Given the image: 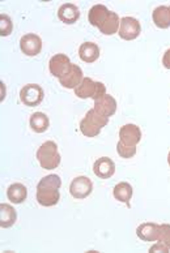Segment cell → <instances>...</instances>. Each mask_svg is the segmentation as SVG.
Returning <instances> with one entry per match:
<instances>
[{
    "label": "cell",
    "mask_w": 170,
    "mask_h": 253,
    "mask_svg": "<svg viewBox=\"0 0 170 253\" xmlns=\"http://www.w3.org/2000/svg\"><path fill=\"white\" fill-rule=\"evenodd\" d=\"M37 159L41 167L45 170H54L60 165V154L58 152V146L54 141H46L42 144L37 152Z\"/></svg>",
    "instance_id": "1"
},
{
    "label": "cell",
    "mask_w": 170,
    "mask_h": 253,
    "mask_svg": "<svg viewBox=\"0 0 170 253\" xmlns=\"http://www.w3.org/2000/svg\"><path fill=\"white\" fill-rule=\"evenodd\" d=\"M75 90V95L81 99H87V98H93L94 101L97 98L102 97L106 94V86L102 83L98 81H93L91 77H84L79 86L73 89Z\"/></svg>",
    "instance_id": "2"
},
{
    "label": "cell",
    "mask_w": 170,
    "mask_h": 253,
    "mask_svg": "<svg viewBox=\"0 0 170 253\" xmlns=\"http://www.w3.org/2000/svg\"><path fill=\"white\" fill-rule=\"evenodd\" d=\"M44 89L37 84H28L20 90V101L28 107L40 106L44 101Z\"/></svg>",
    "instance_id": "3"
},
{
    "label": "cell",
    "mask_w": 170,
    "mask_h": 253,
    "mask_svg": "<svg viewBox=\"0 0 170 253\" xmlns=\"http://www.w3.org/2000/svg\"><path fill=\"white\" fill-rule=\"evenodd\" d=\"M93 191V184L89 177L87 176H77L71 181L69 185V193L73 199L83 200L91 195Z\"/></svg>",
    "instance_id": "4"
},
{
    "label": "cell",
    "mask_w": 170,
    "mask_h": 253,
    "mask_svg": "<svg viewBox=\"0 0 170 253\" xmlns=\"http://www.w3.org/2000/svg\"><path fill=\"white\" fill-rule=\"evenodd\" d=\"M141 32V26L139 20L134 17H123L120 18L119 26V37L124 41L136 40Z\"/></svg>",
    "instance_id": "5"
},
{
    "label": "cell",
    "mask_w": 170,
    "mask_h": 253,
    "mask_svg": "<svg viewBox=\"0 0 170 253\" xmlns=\"http://www.w3.org/2000/svg\"><path fill=\"white\" fill-rule=\"evenodd\" d=\"M72 67V63L69 60V58L65 54H57L50 59L49 62V69L53 76L63 77L65 73L68 72L69 69Z\"/></svg>",
    "instance_id": "6"
},
{
    "label": "cell",
    "mask_w": 170,
    "mask_h": 253,
    "mask_svg": "<svg viewBox=\"0 0 170 253\" xmlns=\"http://www.w3.org/2000/svg\"><path fill=\"white\" fill-rule=\"evenodd\" d=\"M20 48L26 56H37L42 50V40L37 34H25L20 40Z\"/></svg>",
    "instance_id": "7"
},
{
    "label": "cell",
    "mask_w": 170,
    "mask_h": 253,
    "mask_svg": "<svg viewBox=\"0 0 170 253\" xmlns=\"http://www.w3.org/2000/svg\"><path fill=\"white\" fill-rule=\"evenodd\" d=\"M59 189L37 185V201L42 206H54L59 203Z\"/></svg>",
    "instance_id": "8"
},
{
    "label": "cell",
    "mask_w": 170,
    "mask_h": 253,
    "mask_svg": "<svg viewBox=\"0 0 170 253\" xmlns=\"http://www.w3.org/2000/svg\"><path fill=\"white\" fill-rule=\"evenodd\" d=\"M120 142L130 146H136L141 140V130L138 126L135 124H126L120 128L119 130Z\"/></svg>",
    "instance_id": "9"
},
{
    "label": "cell",
    "mask_w": 170,
    "mask_h": 253,
    "mask_svg": "<svg viewBox=\"0 0 170 253\" xmlns=\"http://www.w3.org/2000/svg\"><path fill=\"white\" fill-rule=\"evenodd\" d=\"M98 114H101V115L106 116H113L115 114L116 111V101L114 99V97L110 94H104L102 97L97 98L96 101H94V107H93Z\"/></svg>",
    "instance_id": "10"
},
{
    "label": "cell",
    "mask_w": 170,
    "mask_h": 253,
    "mask_svg": "<svg viewBox=\"0 0 170 253\" xmlns=\"http://www.w3.org/2000/svg\"><path fill=\"white\" fill-rule=\"evenodd\" d=\"M83 80L84 75L81 68H80L79 65L72 64V67H71V69H69L68 72L65 73L64 76L59 79V83H60L62 86L67 87V89H75V87L79 86Z\"/></svg>",
    "instance_id": "11"
},
{
    "label": "cell",
    "mask_w": 170,
    "mask_h": 253,
    "mask_svg": "<svg viewBox=\"0 0 170 253\" xmlns=\"http://www.w3.org/2000/svg\"><path fill=\"white\" fill-rule=\"evenodd\" d=\"M93 172L100 179H109L115 172V165L108 157L98 158L93 165Z\"/></svg>",
    "instance_id": "12"
},
{
    "label": "cell",
    "mask_w": 170,
    "mask_h": 253,
    "mask_svg": "<svg viewBox=\"0 0 170 253\" xmlns=\"http://www.w3.org/2000/svg\"><path fill=\"white\" fill-rule=\"evenodd\" d=\"M136 235L144 242H159L160 224L157 223H143L136 228Z\"/></svg>",
    "instance_id": "13"
},
{
    "label": "cell",
    "mask_w": 170,
    "mask_h": 253,
    "mask_svg": "<svg viewBox=\"0 0 170 253\" xmlns=\"http://www.w3.org/2000/svg\"><path fill=\"white\" fill-rule=\"evenodd\" d=\"M58 17L64 24H75L80 17L79 8L72 3L62 4L58 9Z\"/></svg>",
    "instance_id": "14"
},
{
    "label": "cell",
    "mask_w": 170,
    "mask_h": 253,
    "mask_svg": "<svg viewBox=\"0 0 170 253\" xmlns=\"http://www.w3.org/2000/svg\"><path fill=\"white\" fill-rule=\"evenodd\" d=\"M110 11L108 9L106 5L104 4H96L89 9V13H88V20L91 22L92 26H96V28H100V26L106 21Z\"/></svg>",
    "instance_id": "15"
},
{
    "label": "cell",
    "mask_w": 170,
    "mask_h": 253,
    "mask_svg": "<svg viewBox=\"0 0 170 253\" xmlns=\"http://www.w3.org/2000/svg\"><path fill=\"white\" fill-rule=\"evenodd\" d=\"M152 20L160 29L170 28V5H160L153 11Z\"/></svg>",
    "instance_id": "16"
},
{
    "label": "cell",
    "mask_w": 170,
    "mask_h": 253,
    "mask_svg": "<svg viewBox=\"0 0 170 253\" xmlns=\"http://www.w3.org/2000/svg\"><path fill=\"white\" fill-rule=\"evenodd\" d=\"M80 59L85 63H94L100 58V47L93 42H85L79 48Z\"/></svg>",
    "instance_id": "17"
},
{
    "label": "cell",
    "mask_w": 170,
    "mask_h": 253,
    "mask_svg": "<svg viewBox=\"0 0 170 253\" xmlns=\"http://www.w3.org/2000/svg\"><path fill=\"white\" fill-rule=\"evenodd\" d=\"M17 219L16 210L8 204H0V227L8 228L13 226Z\"/></svg>",
    "instance_id": "18"
},
{
    "label": "cell",
    "mask_w": 170,
    "mask_h": 253,
    "mask_svg": "<svg viewBox=\"0 0 170 253\" xmlns=\"http://www.w3.org/2000/svg\"><path fill=\"white\" fill-rule=\"evenodd\" d=\"M7 197L8 200L13 204H21L24 203L28 197V189L21 183H15L8 187L7 189Z\"/></svg>",
    "instance_id": "19"
},
{
    "label": "cell",
    "mask_w": 170,
    "mask_h": 253,
    "mask_svg": "<svg viewBox=\"0 0 170 253\" xmlns=\"http://www.w3.org/2000/svg\"><path fill=\"white\" fill-rule=\"evenodd\" d=\"M120 26V20L118 17L115 12H112L109 13L108 18H106V21L102 24L98 29L102 34H105V36H113V34H115L118 33V29H119Z\"/></svg>",
    "instance_id": "20"
},
{
    "label": "cell",
    "mask_w": 170,
    "mask_h": 253,
    "mask_svg": "<svg viewBox=\"0 0 170 253\" xmlns=\"http://www.w3.org/2000/svg\"><path fill=\"white\" fill-rule=\"evenodd\" d=\"M30 126L32 129L37 133H44L49 129V126H50V122H49V118L45 115L44 112H34L32 116H30Z\"/></svg>",
    "instance_id": "21"
},
{
    "label": "cell",
    "mask_w": 170,
    "mask_h": 253,
    "mask_svg": "<svg viewBox=\"0 0 170 253\" xmlns=\"http://www.w3.org/2000/svg\"><path fill=\"white\" fill-rule=\"evenodd\" d=\"M132 187L131 184L126 183V181H122L119 184H116L114 187V197H115L118 201L120 203H124L127 205H130V200L132 199Z\"/></svg>",
    "instance_id": "22"
},
{
    "label": "cell",
    "mask_w": 170,
    "mask_h": 253,
    "mask_svg": "<svg viewBox=\"0 0 170 253\" xmlns=\"http://www.w3.org/2000/svg\"><path fill=\"white\" fill-rule=\"evenodd\" d=\"M80 130L84 136L87 137H97L100 132H101V128L97 126L96 124H93L89 119L84 118L81 122H80Z\"/></svg>",
    "instance_id": "23"
},
{
    "label": "cell",
    "mask_w": 170,
    "mask_h": 253,
    "mask_svg": "<svg viewBox=\"0 0 170 253\" xmlns=\"http://www.w3.org/2000/svg\"><path fill=\"white\" fill-rule=\"evenodd\" d=\"M85 118L87 119H89L93 124H96L97 126H100V128H104V126H106V124L109 123V118H106V116L101 115V114H98L97 111L94 109L89 110V111L87 112V115H85Z\"/></svg>",
    "instance_id": "24"
},
{
    "label": "cell",
    "mask_w": 170,
    "mask_h": 253,
    "mask_svg": "<svg viewBox=\"0 0 170 253\" xmlns=\"http://www.w3.org/2000/svg\"><path fill=\"white\" fill-rule=\"evenodd\" d=\"M13 30V22L8 15H0V36L8 37Z\"/></svg>",
    "instance_id": "25"
},
{
    "label": "cell",
    "mask_w": 170,
    "mask_h": 253,
    "mask_svg": "<svg viewBox=\"0 0 170 253\" xmlns=\"http://www.w3.org/2000/svg\"><path fill=\"white\" fill-rule=\"evenodd\" d=\"M38 185H42V187H50V188H60V185H62V179L58 176V175H47L45 176L44 179H41Z\"/></svg>",
    "instance_id": "26"
},
{
    "label": "cell",
    "mask_w": 170,
    "mask_h": 253,
    "mask_svg": "<svg viewBox=\"0 0 170 253\" xmlns=\"http://www.w3.org/2000/svg\"><path fill=\"white\" fill-rule=\"evenodd\" d=\"M116 152L122 158H132L136 154V146H130V145H124L123 142H118L116 144Z\"/></svg>",
    "instance_id": "27"
},
{
    "label": "cell",
    "mask_w": 170,
    "mask_h": 253,
    "mask_svg": "<svg viewBox=\"0 0 170 253\" xmlns=\"http://www.w3.org/2000/svg\"><path fill=\"white\" fill-rule=\"evenodd\" d=\"M159 242L165 243L170 250V224H161L160 226V238Z\"/></svg>",
    "instance_id": "28"
},
{
    "label": "cell",
    "mask_w": 170,
    "mask_h": 253,
    "mask_svg": "<svg viewBox=\"0 0 170 253\" xmlns=\"http://www.w3.org/2000/svg\"><path fill=\"white\" fill-rule=\"evenodd\" d=\"M149 252L151 253H168L169 252V247L165 244V243L163 242H159V243H156L155 246L151 247V250H149Z\"/></svg>",
    "instance_id": "29"
},
{
    "label": "cell",
    "mask_w": 170,
    "mask_h": 253,
    "mask_svg": "<svg viewBox=\"0 0 170 253\" xmlns=\"http://www.w3.org/2000/svg\"><path fill=\"white\" fill-rule=\"evenodd\" d=\"M163 65L167 69H170V48H169V50L165 51V54H164Z\"/></svg>",
    "instance_id": "30"
},
{
    "label": "cell",
    "mask_w": 170,
    "mask_h": 253,
    "mask_svg": "<svg viewBox=\"0 0 170 253\" xmlns=\"http://www.w3.org/2000/svg\"><path fill=\"white\" fill-rule=\"evenodd\" d=\"M168 163H169V166H170V152L169 154H168Z\"/></svg>",
    "instance_id": "31"
}]
</instances>
